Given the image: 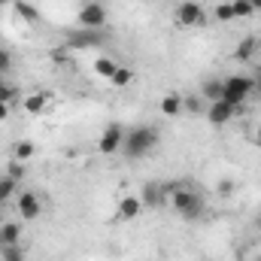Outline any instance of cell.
I'll use <instances>...</instances> for the list:
<instances>
[{"label":"cell","mask_w":261,"mask_h":261,"mask_svg":"<svg viewBox=\"0 0 261 261\" xmlns=\"http://www.w3.org/2000/svg\"><path fill=\"white\" fill-rule=\"evenodd\" d=\"M15 186H18V182H15L12 176H6V173L0 176V203H6V200L15 197Z\"/></svg>","instance_id":"cell-20"},{"label":"cell","mask_w":261,"mask_h":261,"mask_svg":"<svg viewBox=\"0 0 261 261\" xmlns=\"http://www.w3.org/2000/svg\"><path fill=\"white\" fill-rule=\"evenodd\" d=\"M182 110H186V113H203L200 97H182Z\"/></svg>","instance_id":"cell-25"},{"label":"cell","mask_w":261,"mask_h":261,"mask_svg":"<svg viewBox=\"0 0 261 261\" xmlns=\"http://www.w3.org/2000/svg\"><path fill=\"white\" fill-rule=\"evenodd\" d=\"M255 261H261V255H258V258H255Z\"/></svg>","instance_id":"cell-34"},{"label":"cell","mask_w":261,"mask_h":261,"mask_svg":"<svg viewBox=\"0 0 261 261\" xmlns=\"http://www.w3.org/2000/svg\"><path fill=\"white\" fill-rule=\"evenodd\" d=\"M249 3H252V9H255V12H261V0H249Z\"/></svg>","instance_id":"cell-30"},{"label":"cell","mask_w":261,"mask_h":261,"mask_svg":"<svg viewBox=\"0 0 261 261\" xmlns=\"http://www.w3.org/2000/svg\"><path fill=\"white\" fill-rule=\"evenodd\" d=\"M6 176H12L15 182H21V179H24V164L15 161V158H9V164H6Z\"/></svg>","instance_id":"cell-23"},{"label":"cell","mask_w":261,"mask_h":261,"mask_svg":"<svg viewBox=\"0 0 261 261\" xmlns=\"http://www.w3.org/2000/svg\"><path fill=\"white\" fill-rule=\"evenodd\" d=\"M100 43H103V34L100 31H76V34L67 37V46L70 49H82V52L85 49H97Z\"/></svg>","instance_id":"cell-9"},{"label":"cell","mask_w":261,"mask_h":261,"mask_svg":"<svg viewBox=\"0 0 261 261\" xmlns=\"http://www.w3.org/2000/svg\"><path fill=\"white\" fill-rule=\"evenodd\" d=\"M9 113H12V103H0V122H6Z\"/></svg>","instance_id":"cell-28"},{"label":"cell","mask_w":261,"mask_h":261,"mask_svg":"<svg viewBox=\"0 0 261 261\" xmlns=\"http://www.w3.org/2000/svg\"><path fill=\"white\" fill-rule=\"evenodd\" d=\"M252 140H255V143H258V146H261V125H258V128H255V134H252Z\"/></svg>","instance_id":"cell-29"},{"label":"cell","mask_w":261,"mask_h":261,"mask_svg":"<svg viewBox=\"0 0 261 261\" xmlns=\"http://www.w3.org/2000/svg\"><path fill=\"white\" fill-rule=\"evenodd\" d=\"M231 9H234V18H249L255 12L249 0H231Z\"/></svg>","instance_id":"cell-22"},{"label":"cell","mask_w":261,"mask_h":261,"mask_svg":"<svg viewBox=\"0 0 261 261\" xmlns=\"http://www.w3.org/2000/svg\"><path fill=\"white\" fill-rule=\"evenodd\" d=\"M82 31H103L107 28V6L103 3H85L76 15Z\"/></svg>","instance_id":"cell-4"},{"label":"cell","mask_w":261,"mask_h":261,"mask_svg":"<svg viewBox=\"0 0 261 261\" xmlns=\"http://www.w3.org/2000/svg\"><path fill=\"white\" fill-rule=\"evenodd\" d=\"M155 146H158V130L155 128H149V125H137V128L125 130L122 152H125L128 158H146Z\"/></svg>","instance_id":"cell-1"},{"label":"cell","mask_w":261,"mask_h":261,"mask_svg":"<svg viewBox=\"0 0 261 261\" xmlns=\"http://www.w3.org/2000/svg\"><path fill=\"white\" fill-rule=\"evenodd\" d=\"M130 82H134V70L130 67H119L113 73V79H110V85H116V88H128Z\"/></svg>","instance_id":"cell-19"},{"label":"cell","mask_w":261,"mask_h":261,"mask_svg":"<svg viewBox=\"0 0 261 261\" xmlns=\"http://www.w3.org/2000/svg\"><path fill=\"white\" fill-rule=\"evenodd\" d=\"M34 155H37V143H34V140H18V143L12 146V158L21 161V164L34 161Z\"/></svg>","instance_id":"cell-14"},{"label":"cell","mask_w":261,"mask_h":261,"mask_svg":"<svg viewBox=\"0 0 261 261\" xmlns=\"http://www.w3.org/2000/svg\"><path fill=\"white\" fill-rule=\"evenodd\" d=\"M216 18H219V21H234V9H231V3H219V6H216Z\"/></svg>","instance_id":"cell-24"},{"label":"cell","mask_w":261,"mask_h":261,"mask_svg":"<svg viewBox=\"0 0 261 261\" xmlns=\"http://www.w3.org/2000/svg\"><path fill=\"white\" fill-rule=\"evenodd\" d=\"M255 94V76H246V73H231L228 79H222V100H228L231 107H243L246 97Z\"/></svg>","instance_id":"cell-2"},{"label":"cell","mask_w":261,"mask_h":261,"mask_svg":"<svg viewBox=\"0 0 261 261\" xmlns=\"http://www.w3.org/2000/svg\"><path fill=\"white\" fill-rule=\"evenodd\" d=\"M15 210H18L21 222H34L43 213V200H40L37 192H21V195L15 197Z\"/></svg>","instance_id":"cell-7"},{"label":"cell","mask_w":261,"mask_h":261,"mask_svg":"<svg viewBox=\"0 0 261 261\" xmlns=\"http://www.w3.org/2000/svg\"><path fill=\"white\" fill-rule=\"evenodd\" d=\"M255 52H258V40H255V37H246V40H240V46L234 49V58L243 61V64H249V61L255 58Z\"/></svg>","instance_id":"cell-13"},{"label":"cell","mask_w":261,"mask_h":261,"mask_svg":"<svg viewBox=\"0 0 261 261\" xmlns=\"http://www.w3.org/2000/svg\"><path fill=\"white\" fill-rule=\"evenodd\" d=\"M15 100V88L12 85H3L0 88V103H12Z\"/></svg>","instance_id":"cell-27"},{"label":"cell","mask_w":261,"mask_h":261,"mask_svg":"<svg viewBox=\"0 0 261 261\" xmlns=\"http://www.w3.org/2000/svg\"><path fill=\"white\" fill-rule=\"evenodd\" d=\"M122 143H125V128L113 122L103 128L100 140H97V149H100V155H116V152H122Z\"/></svg>","instance_id":"cell-6"},{"label":"cell","mask_w":261,"mask_h":261,"mask_svg":"<svg viewBox=\"0 0 261 261\" xmlns=\"http://www.w3.org/2000/svg\"><path fill=\"white\" fill-rule=\"evenodd\" d=\"M234 116H237V107H231L228 100H213V103H206V122L210 125H216V128H222V125H228V122H234Z\"/></svg>","instance_id":"cell-8"},{"label":"cell","mask_w":261,"mask_h":261,"mask_svg":"<svg viewBox=\"0 0 261 261\" xmlns=\"http://www.w3.org/2000/svg\"><path fill=\"white\" fill-rule=\"evenodd\" d=\"M3 85H9V82H6V76H3V73H0V88H3Z\"/></svg>","instance_id":"cell-32"},{"label":"cell","mask_w":261,"mask_h":261,"mask_svg":"<svg viewBox=\"0 0 261 261\" xmlns=\"http://www.w3.org/2000/svg\"><path fill=\"white\" fill-rule=\"evenodd\" d=\"M12 3H15V0H0V6H12Z\"/></svg>","instance_id":"cell-33"},{"label":"cell","mask_w":261,"mask_h":261,"mask_svg":"<svg viewBox=\"0 0 261 261\" xmlns=\"http://www.w3.org/2000/svg\"><path fill=\"white\" fill-rule=\"evenodd\" d=\"M116 70H119V64H116V58H110V55H103V58H97V61H94V73H97L100 79H107V82L113 79V73H116Z\"/></svg>","instance_id":"cell-17"},{"label":"cell","mask_w":261,"mask_h":261,"mask_svg":"<svg viewBox=\"0 0 261 261\" xmlns=\"http://www.w3.org/2000/svg\"><path fill=\"white\" fill-rule=\"evenodd\" d=\"M158 110H161V116H167V119H176L179 113H186V110H182V97H179V94H164V97H161V103H158Z\"/></svg>","instance_id":"cell-12"},{"label":"cell","mask_w":261,"mask_h":261,"mask_svg":"<svg viewBox=\"0 0 261 261\" xmlns=\"http://www.w3.org/2000/svg\"><path fill=\"white\" fill-rule=\"evenodd\" d=\"M255 94H261V76L255 79Z\"/></svg>","instance_id":"cell-31"},{"label":"cell","mask_w":261,"mask_h":261,"mask_svg":"<svg viewBox=\"0 0 261 261\" xmlns=\"http://www.w3.org/2000/svg\"><path fill=\"white\" fill-rule=\"evenodd\" d=\"M140 210H143V200H140V195H125L122 200H119V219H122V222L137 219V216H140Z\"/></svg>","instance_id":"cell-11"},{"label":"cell","mask_w":261,"mask_h":261,"mask_svg":"<svg viewBox=\"0 0 261 261\" xmlns=\"http://www.w3.org/2000/svg\"><path fill=\"white\" fill-rule=\"evenodd\" d=\"M0 261H24V249H21V243H15V246H3V249H0Z\"/></svg>","instance_id":"cell-21"},{"label":"cell","mask_w":261,"mask_h":261,"mask_svg":"<svg viewBox=\"0 0 261 261\" xmlns=\"http://www.w3.org/2000/svg\"><path fill=\"white\" fill-rule=\"evenodd\" d=\"M140 200H143V206H152V210H161V206L170 203V197H167V192H164V186H155V182H146V186H143Z\"/></svg>","instance_id":"cell-10"},{"label":"cell","mask_w":261,"mask_h":261,"mask_svg":"<svg viewBox=\"0 0 261 261\" xmlns=\"http://www.w3.org/2000/svg\"><path fill=\"white\" fill-rule=\"evenodd\" d=\"M21 107H24L28 116H40V113L49 110V94H31V97H24Z\"/></svg>","instance_id":"cell-15"},{"label":"cell","mask_w":261,"mask_h":261,"mask_svg":"<svg viewBox=\"0 0 261 261\" xmlns=\"http://www.w3.org/2000/svg\"><path fill=\"white\" fill-rule=\"evenodd\" d=\"M9 67H12V55H9V49H3V46H0V73L6 76V73H9Z\"/></svg>","instance_id":"cell-26"},{"label":"cell","mask_w":261,"mask_h":261,"mask_svg":"<svg viewBox=\"0 0 261 261\" xmlns=\"http://www.w3.org/2000/svg\"><path fill=\"white\" fill-rule=\"evenodd\" d=\"M12 9L18 12V18H24V21H31V24H34V21H40V9H37L34 3H28V0H15V3H12Z\"/></svg>","instance_id":"cell-16"},{"label":"cell","mask_w":261,"mask_h":261,"mask_svg":"<svg viewBox=\"0 0 261 261\" xmlns=\"http://www.w3.org/2000/svg\"><path fill=\"white\" fill-rule=\"evenodd\" d=\"M170 206H173L182 219H200V216H203V197L197 195L195 189H189V186H179V189L170 195Z\"/></svg>","instance_id":"cell-3"},{"label":"cell","mask_w":261,"mask_h":261,"mask_svg":"<svg viewBox=\"0 0 261 261\" xmlns=\"http://www.w3.org/2000/svg\"><path fill=\"white\" fill-rule=\"evenodd\" d=\"M200 94L213 103V100H219L222 97V79H206L203 82V88H200Z\"/></svg>","instance_id":"cell-18"},{"label":"cell","mask_w":261,"mask_h":261,"mask_svg":"<svg viewBox=\"0 0 261 261\" xmlns=\"http://www.w3.org/2000/svg\"><path fill=\"white\" fill-rule=\"evenodd\" d=\"M206 21V12L197 0H182L176 3V24L179 28H200Z\"/></svg>","instance_id":"cell-5"}]
</instances>
